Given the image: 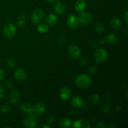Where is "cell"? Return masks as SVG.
Masks as SVG:
<instances>
[{"label": "cell", "instance_id": "obj_29", "mask_svg": "<svg viewBox=\"0 0 128 128\" xmlns=\"http://www.w3.org/2000/svg\"><path fill=\"white\" fill-rule=\"evenodd\" d=\"M89 72L91 74H95L98 71V68L96 66H90L88 70Z\"/></svg>", "mask_w": 128, "mask_h": 128}, {"label": "cell", "instance_id": "obj_12", "mask_svg": "<svg viewBox=\"0 0 128 128\" xmlns=\"http://www.w3.org/2000/svg\"><path fill=\"white\" fill-rule=\"evenodd\" d=\"M55 12L58 14H63L66 10V7L64 4L61 1H57L54 6Z\"/></svg>", "mask_w": 128, "mask_h": 128}, {"label": "cell", "instance_id": "obj_22", "mask_svg": "<svg viewBox=\"0 0 128 128\" xmlns=\"http://www.w3.org/2000/svg\"><path fill=\"white\" fill-rule=\"evenodd\" d=\"M37 31L41 33H46L49 31L48 25L46 23H40L36 27Z\"/></svg>", "mask_w": 128, "mask_h": 128}, {"label": "cell", "instance_id": "obj_31", "mask_svg": "<svg viewBox=\"0 0 128 128\" xmlns=\"http://www.w3.org/2000/svg\"><path fill=\"white\" fill-rule=\"evenodd\" d=\"M96 127L99 128H106V123H105L104 121H99L98 122H97V124H96Z\"/></svg>", "mask_w": 128, "mask_h": 128}, {"label": "cell", "instance_id": "obj_36", "mask_svg": "<svg viewBox=\"0 0 128 128\" xmlns=\"http://www.w3.org/2000/svg\"><path fill=\"white\" fill-rule=\"evenodd\" d=\"M4 71L2 68H0V81H1L4 78Z\"/></svg>", "mask_w": 128, "mask_h": 128}, {"label": "cell", "instance_id": "obj_24", "mask_svg": "<svg viewBox=\"0 0 128 128\" xmlns=\"http://www.w3.org/2000/svg\"><path fill=\"white\" fill-rule=\"evenodd\" d=\"M26 21V18L24 15H21V16H18L16 19V24L18 26H22L24 25L25 22Z\"/></svg>", "mask_w": 128, "mask_h": 128}, {"label": "cell", "instance_id": "obj_8", "mask_svg": "<svg viewBox=\"0 0 128 128\" xmlns=\"http://www.w3.org/2000/svg\"><path fill=\"white\" fill-rule=\"evenodd\" d=\"M68 53L72 58H77L81 55V50L78 46L71 45L68 48Z\"/></svg>", "mask_w": 128, "mask_h": 128}, {"label": "cell", "instance_id": "obj_32", "mask_svg": "<svg viewBox=\"0 0 128 128\" xmlns=\"http://www.w3.org/2000/svg\"><path fill=\"white\" fill-rule=\"evenodd\" d=\"M4 85L6 86V88H7L9 90H11L12 88V82L10 81H5L4 82Z\"/></svg>", "mask_w": 128, "mask_h": 128}, {"label": "cell", "instance_id": "obj_35", "mask_svg": "<svg viewBox=\"0 0 128 128\" xmlns=\"http://www.w3.org/2000/svg\"><path fill=\"white\" fill-rule=\"evenodd\" d=\"M123 17H124V21H125V23L126 24H128V11H125L124 14L123 15Z\"/></svg>", "mask_w": 128, "mask_h": 128}, {"label": "cell", "instance_id": "obj_3", "mask_svg": "<svg viewBox=\"0 0 128 128\" xmlns=\"http://www.w3.org/2000/svg\"><path fill=\"white\" fill-rule=\"evenodd\" d=\"M77 17L79 24H81L82 25L89 24L92 20V15L90 12L81 11Z\"/></svg>", "mask_w": 128, "mask_h": 128}, {"label": "cell", "instance_id": "obj_20", "mask_svg": "<svg viewBox=\"0 0 128 128\" xmlns=\"http://www.w3.org/2000/svg\"><path fill=\"white\" fill-rule=\"evenodd\" d=\"M118 41V37L115 34H109L106 38V42H107L110 44H114Z\"/></svg>", "mask_w": 128, "mask_h": 128}, {"label": "cell", "instance_id": "obj_9", "mask_svg": "<svg viewBox=\"0 0 128 128\" xmlns=\"http://www.w3.org/2000/svg\"><path fill=\"white\" fill-rule=\"evenodd\" d=\"M71 94H72V92H71V90H70V88L68 87V86H64L60 90V98L62 101H68L71 98Z\"/></svg>", "mask_w": 128, "mask_h": 128}, {"label": "cell", "instance_id": "obj_33", "mask_svg": "<svg viewBox=\"0 0 128 128\" xmlns=\"http://www.w3.org/2000/svg\"><path fill=\"white\" fill-rule=\"evenodd\" d=\"M4 93H5V91H4V90L3 87L0 84V100L2 99V98L4 97Z\"/></svg>", "mask_w": 128, "mask_h": 128}, {"label": "cell", "instance_id": "obj_7", "mask_svg": "<svg viewBox=\"0 0 128 128\" xmlns=\"http://www.w3.org/2000/svg\"><path fill=\"white\" fill-rule=\"evenodd\" d=\"M46 111V106L44 104L41 102H38L32 106V114L35 116H38L42 115Z\"/></svg>", "mask_w": 128, "mask_h": 128}, {"label": "cell", "instance_id": "obj_26", "mask_svg": "<svg viewBox=\"0 0 128 128\" xmlns=\"http://www.w3.org/2000/svg\"><path fill=\"white\" fill-rule=\"evenodd\" d=\"M110 110V106L107 102H104L101 106V111L104 113H108Z\"/></svg>", "mask_w": 128, "mask_h": 128}, {"label": "cell", "instance_id": "obj_30", "mask_svg": "<svg viewBox=\"0 0 128 128\" xmlns=\"http://www.w3.org/2000/svg\"><path fill=\"white\" fill-rule=\"evenodd\" d=\"M7 65L8 67L10 68H13L15 66V62L14 60H12V59L8 58L7 60Z\"/></svg>", "mask_w": 128, "mask_h": 128}, {"label": "cell", "instance_id": "obj_19", "mask_svg": "<svg viewBox=\"0 0 128 128\" xmlns=\"http://www.w3.org/2000/svg\"><path fill=\"white\" fill-rule=\"evenodd\" d=\"M86 2L84 0H78L75 3V10L79 12H81L86 9Z\"/></svg>", "mask_w": 128, "mask_h": 128}, {"label": "cell", "instance_id": "obj_27", "mask_svg": "<svg viewBox=\"0 0 128 128\" xmlns=\"http://www.w3.org/2000/svg\"><path fill=\"white\" fill-rule=\"evenodd\" d=\"M0 110H1V112L3 114H6L10 111V106H8V105H2V106H1L0 108Z\"/></svg>", "mask_w": 128, "mask_h": 128}, {"label": "cell", "instance_id": "obj_21", "mask_svg": "<svg viewBox=\"0 0 128 128\" xmlns=\"http://www.w3.org/2000/svg\"><path fill=\"white\" fill-rule=\"evenodd\" d=\"M58 19L57 16H56L54 14L51 13L48 16V17L46 18V22L47 24L52 26V25L55 24L58 22Z\"/></svg>", "mask_w": 128, "mask_h": 128}, {"label": "cell", "instance_id": "obj_16", "mask_svg": "<svg viewBox=\"0 0 128 128\" xmlns=\"http://www.w3.org/2000/svg\"><path fill=\"white\" fill-rule=\"evenodd\" d=\"M20 98H21V95H20V92L17 91H14L10 94L9 100L11 104H15L20 101Z\"/></svg>", "mask_w": 128, "mask_h": 128}, {"label": "cell", "instance_id": "obj_38", "mask_svg": "<svg viewBox=\"0 0 128 128\" xmlns=\"http://www.w3.org/2000/svg\"><path fill=\"white\" fill-rule=\"evenodd\" d=\"M99 42H100V44H104L106 42V40H104V39L103 38H101V40H100V41H99Z\"/></svg>", "mask_w": 128, "mask_h": 128}, {"label": "cell", "instance_id": "obj_34", "mask_svg": "<svg viewBox=\"0 0 128 128\" xmlns=\"http://www.w3.org/2000/svg\"><path fill=\"white\" fill-rule=\"evenodd\" d=\"M81 64L82 66H86L88 64V60L86 58H83L81 60Z\"/></svg>", "mask_w": 128, "mask_h": 128}, {"label": "cell", "instance_id": "obj_11", "mask_svg": "<svg viewBox=\"0 0 128 128\" xmlns=\"http://www.w3.org/2000/svg\"><path fill=\"white\" fill-rule=\"evenodd\" d=\"M14 75L15 78L20 81H24L27 77L26 71L21 68L16 69L14 72Z\"/></svg>", "mask_w": 128, "mask_h": 128}, {"label": "cell", "instance_id": "obj_23", "mask_svg": "<svg viewBox=\"0 0 128 128\" xmlns=\"http://www.w3.org/2000/svg\"><path fill=\"white\" fill-rule=\"evenodd\" d=\"M100 101V94L97 93L93 94L91 95V96L89 98V101H90V103L91 104H96L97 103H98Z\"/></svg>", "mask_w": 128, "mask_h": 128}, {"label": "cell", "instance_id": "obj_25", "mask_svg": "<svg viewBox=\"0 0 128 128\" xmlns=\"http://www.w3.org/2000/svg\"><path fill=\"white\" fill-rule=\"evenodd\" d=\"M104 25L101 22H98L96 24L95 26V31H96L97 33L101 34L104 31Z\"/></svg>", "mask_w": 128, "mask_h": 128}, {"label": "cell", "instance_id": "obj_2", "mask_svg": "<svg viewBox=\"0 0 128 128\" xmlns=\"http://www.w3.org/2000/svg\"><path fill=\"white\" fill-rule=\"evenodd\" d=\"M108 52L104 49L98 48L96 50L94 54V59L99 63L103 62L107 60Z\"/></svg>", "mask_w": 128, "mask_h": 128}, {"label": "cell", "instance_id": "obj_28", "mask_svg": "<svg viewBox=\"0 0 128 128\" xmlns=\"http://www.w3.org/2000/svg\"><path fill=\"white\" fill-rule=\"evenodd\" d=\"M46 121L48 124H53L55 122V118L52 115H49L46 118Z\"/></svg>", "mask_w": 128, "mask_h": 128}, {"label": "cell", "instance_id": "obj_5", "mask_svg": "<svg viewBox=\"0 0 128 128\" xmlns=\"http://www.w3.org/2000/svg\"><path fill=\"white\" fill-rule=\"evenodd\" d=\"M44 16V11L42 10H36L31 13V20L33 23L38 24L41 22Z\"/></svg>", "mask_w": 128, "mask_h": 128}, {"label": "cell", "instance_id": "obj_1", "mask_svg": "<svg viewBox=\"0 0 128 128\" xmlns=\"http://www.w3.org/2000/svg\"><path fill=\"white\" fill-rule=\"evenodd\" d=\"M75 82L76 86L80 89L86 90L91 86L92 81L90 76L84 74H82L76 77Z\"/></svg>", "mask_w": 128, "mask_h": 128}, {"label": "cell", "instance_id": "obj_6", "mask_svg": "<svg viewBox=\"0 0 128 128\" xmlns=\"http://www.w3.org/2000/svg\"><path fill=\"white\" fill-rule=\"evenodd\" d=\"M16 32V28L12 24H8L3 29V34L8 38L13 37Z\"/></svg>", "mask_w": 128, "mask_h": 128}, {"label": "cell", "instance_id": "obj_18", "mask_svg": "<svg viewBox=\"0 0 128 128\" xmlns=\"http://www.w3.org/2000/svg\"><path fill=\"white\" fill-rule=\"evenodd\" d=\"M111 26L114 30H120L122 28V22L117 17H114L111 20Z\"/></svg>", "mask_w": 128, "mask_h": 128}, {"label": "cell", "instance_id": "obj_4", "mask_svg": "<svg viewBox=\"0 0 128 128\" xmlns=\"http://www.w3.org/2000/svg\"><path fill=\"white\" fill-rule=\"evenodd\" d=\"M38 120L33 114H28L22 121V124L25 128H33L37 126Z\"/></svg>", "mask_w": 128, "mask_h": 128}, {"label": "cell", "instance_id": "obj_10", "mask_svg": "<svg viewBox=\"0 0 128 128\" xmlns=\"http://www.w3.org/2000/svg\"><path fill=\"white\" fill-rule=\"evenodd\" d=\"M68 27L71 30H75L77 28L79 25L77 16L73 14L70 15L68 20Z\"/></svg>", "mask_w": 128, "mask_h": 128}, {"label": "cell", "instance_id": "obj_15", "mask_svg": "<svg viewBox=\"0 0 128 128\" xmlns=\"http://www.w3.org/2000/svg\"><path fill=\"white\" fill-rule=\"evenodd\" d=\"M20 108L22 112L27 114H32V106L27 102H24L21 103L20 106Z\"/></svg>", "mask_w": 128, "mask_h": 128}, {"label": "cell", "instance_id": "obj_39", "mask_svg": "<svg viewBox=\"0 0 128 128\" xmlns=\"http://www.w3.org/2000/svg\"><path fill=\"white\" fill-rule=\"evenodd\" d=\"M46 1H49V2H53V1H56V0H46Z\"/></svg>", "mask_w": 128, "mask_h": 128}, {"label": "cell", "instance_id": "obj_17", "mask_svg": "<svg viewBox=\"0 0 128 128\" xmlns=\"http://www.w3.org/2000/svg\"><path fill=\"white\" fill-rule=\"evenodd\" d=\"M59 124L60 127L63 128H70L72 124V121L71 119L68 117L62 118L59 121Z\"/></svg>", "mask_w": 128, "mask_h": 128}, {"label": "cell", "instance_id": "obj_14", "mask_svg": "<svg viewBox=\"0 0 128 128\" xmlns=\"http://www.w3.org/2000/svg\"><path fill=\"white\" fill-rule=\"evenodd\" d=\"M72 127L74 128H90L91 124L86 120H80L74 122Z\"/></svg>", "mask_w": 128, "mask_h": 128}, {"label": "cell", "instance_id": "obj_37", "mask_svg": "<svg viewBox=\"0 0 128 128\" xmlns=\"http://www.w3.org/2000/svg\"><path fill=\"white\" fill-rule=\"evenodd\" d=\"M38 128H50L51 126H49V125H46V124H41L38 126Z\"/></svg>", "mask_w": 128, "mask_h": 128}, {"label": "cell", "instance_id": "obj_13", "mask_svg": "<svg viewBox=\"0 0 128 128\" xmlns=\"http://www.w3.org/2000/svg\"><path fill=\"white\" fill-rule=\"evenodd\" d=\"M71 104L76 108H80L83 106L84 101L82 98L79 96H75L71 99Z\"/></svg>", "mask_w": 128, "mask_h": 128}]
</instances>
